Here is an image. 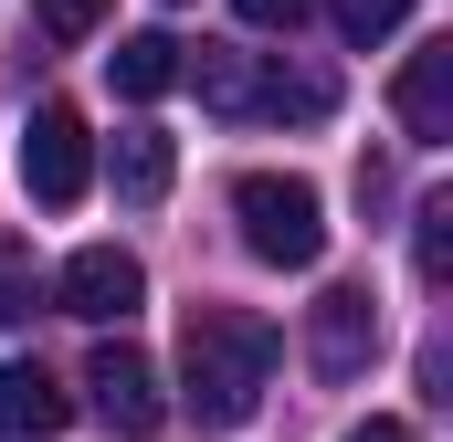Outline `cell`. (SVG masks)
Returning <instances> with one entry per match:
<instances>
[{"label": "cell", "instance_id": "cell-2", "mask_svg": "<svg viewBox=\"0 0 453 442\" xmlns=\"http://www.w3.org/2000/svg\"><path fill=\"white\" fill-rule=\"evenodd\" d=\"M232 221H242V253L274 263V274H306V263L327 253V201H317V179H296V169L232 179Z\"/></svg>", "mask_w": 453, "mask_h": 442}, {"label": "cell", "instance_id": "cell-5", "mask_svg": "<svg viewBox=\"0 0 453 442\" xmlns=\"http://www.w3.org/2000/svg\"><path fill=\"white\" fill-rule=\"evenodd\" d=\"M306 358H317V379H358L380 358V295L369 285H327L306 306Z\"/></svg>", "mask_w": 453, "mask_h": 442}, {"label": "cell", "instance_id": "cell-15", "mask_svg": "<svg viewBox=\"0 0 453 442\" xmlns=\"http://www.w3.org/2000/svg\"><path fill=\"white\" fill-rule=\"evenodd\" d=\"M106 11H116V0H32V21H42L53 42H85V32H96Z\"/></svg>", "mask_w": 453, "mask_h": 442}, {"label": "cell", "instance_id": "cell-13", "mask_svg": "<svg viewBox=\"0 0 453 442\" xmlns=\"http://www.w3.org/2000/svg\"><path fill=\"white\" fill-rule=\"evenodd\" d=\"M42 295H53V285H42V263H32V253H0V327H21Z\"/></svg>", "mask_w": 453, "mask_h": 442}, {"label": "cell", "instance_id": "cell-6", "mask_svg": "<svg viewBox=\"0 0 453 442\" xmlns=\"http://www.w3.org/2000/svg\"><path fill=\"white\" fill-rule=\"evenodd\" d=\"M85 390H96V411H106V432H127V442H148L158 422H169V400H158V369L137 358V347H96L85 358Z\"/></svg>", "mask_w": 453, "mask_h": 442}, {"label": "cell", "instance_id": "cell-17", "mask_svg": "<svg viewBox=\"0 0 453 442\" xmlns=\"http://www.w3.org/2000/svg\"><path fill=\"white\" fill-rule=\"evenodd\" d=\"M348 442H411V422H390V411H369V422H358Z\"/></svg>", "mask_w": 453, "mask_h": 442}, {"label": "cell", "instance_id": "cell-10", "mask_svg": "<svg viewBox=\"0 0 453 442\" xmlns=\"http://www.w3.org/2000/svg\"><path fill=\"white\" fill-rule=\"evenodd\" d=\"M169 169H180V148H169L158 126H127V137H116V201L158 211V201H169Z\"/></svg>", "mask_w": 453, "mask_h": 442}, {"label": "cell", "instance_id": "cell-8", "mask_svg": "<svg viewBox=\"0 0 453 442\" xmlns=\"http://www.w3.org/2000/svg\"><path fill=\"white\" fill-rule=\"evenodd\" d=\"M74 422V390L42 358H0V442H53Z\"/></svg>", "mask_w": 453, "mask_h": 442}, {"label": "cell", "instance_id": "cell-7", "mask_svg": "<svg viewBox=\"0 0 453 442\" xmlns=\"http://www.w3.org/2000/svg\"><path fill=\"white\" fill-rule=\"evenodd\" d=\"M390 116L411 148H443L453 137V42H422L401 74H390Z\"/></svg>", "mask_w": 453, "mask_h": 442}, {"label": "cell", "instance_id": "cell-11", "mask_svg": "<svg viewBox=\"0 0 453 442\" xmlns=\"http://www.w3.org/2000/svg\"><path fill=\"white\" fill-rule=\"evenodd\" d=\"M327 106H338V85H327V74H285V64H264V74H253V116H296V126H317Z\"/></svg>", "mask_w": 453, "mask_h": 442}, {"label": "cell", "instance_id": "cell-14", "mask_svg": "<svg viewBox=\"0 0 453 442\" xmlns=\"http://www.w3.org/2000/svg\"><path fill=\"white\" fill-rule=\"evenodd\" d=\"M327 11H338V32H348V42H390V32L411 21V0H327Z\"/></svg>", "mask_w": 453, "mask_h": 442}, {"label": "cell", "instance_id": "cell-9", "mask_svg": "<svg viewBox=\"0 0 453 442\" xmlns=\"http://www.w3.org/2000/svg\"><path fill=\"white\" fill-rule=\"evenodd\" d=\"M180 64H190V42H169V32H127L106 53V85L127 95V106H158L169 85H180Z\"/></svg>", "mask_w": 453, "mask_h": 442}, {"label": "cell", "instance_id": "cell-12", "mask_svg": "<svg viewBox=\"0 0 453 442\" xmlns=\"http://www.w3.org/2000/svg\"><path fill=\"white\" fill-rule=\"evenodd\" d=\"M411 263H422V285H433V295L453 285V190L411 201Z\"/></svg>", "mask_w": 453, "mask_h": 442}, {"label": "cell", "instance_id": "cell-1", "mask_svg": "<svg viewBox=\"0 0 453 442\" xmlns=\"http://www.w3.org/2000/svg\"><path fill=\"white\" fill-rule=\"evenodd\" d=\"M274 358H285L274 316H253V306H190V327H180V390H190V422H201V432H242V422L264 411Z\"/></svg>", "mask_w": 453, "mask_h": 442}, {"label": "cell", "instance_id": "cell-3", "mask_svg": "<svg viewBox=\"0 0 453 442\" xmlns=\"http://www.w3.org/2000/svg\"><path fill=\"white\" fill-rule=\"evenodd\" d=\"M85 179H96V137H85V116H74V106H32V126H21V190H32L42 211H74Z\"/></svg>", "mask_w": 453, "mask_h": 442}, {"label": "cell", "instance_id": "cell-16", "mask_svg": "<svg viewBox=\"0 0 453 442\" xmlns=\"http://www.w3.org/2000/svg\"><path fill=\"white\" fill-rule=\"evenodd\" d=\"M232 11H242V21H253V32H296V21H306V11H317V0H232Z\"/></svg>", "mask_w": 453, "mask_h": 442}, {"label": "cell", "instance_id": "cell-4", "mask_svg": "<svg viewBox=\"0 0 453 442\" xmlns=\"http://www.w3.org/2000/svg\"><path fill=\"white\" fill-rule=\"evenodd\" d=\"M53 295H64V316H85V327H127V316L148 306V263H137L127 242H85V253L53 274Z\"/></svg>", "mask_w": 453, "mask_h": 442}]
</instances>
